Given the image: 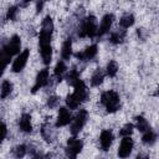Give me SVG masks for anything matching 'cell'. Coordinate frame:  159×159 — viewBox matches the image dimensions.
<instances>
[{
	"label": "cell",
	"mask_w": 159,
	"mask_h": 159,
	"mask_svg": "<svg viewBox=\"0 0 159 159\" xmlns=\"http://www.w3.org/2000/svg\"><path fill=\"white\" fill-rule=\"evenodd\" d=\"M53 32V21L50 15H47L41 22V30L39 36V50L41 53L42 62L45 65H50L52 58V47H51V37Z\"/></svg>",
	"instance_id": "obj_1"
},
{
	"label": "cell",
	"mask_w": 159,
	"mask_h": 159,
	"mask_svg": "<svg viewBox=\"0 0 159 159\" xmlns=\"http://www.w3.org/2000/svg\"><path fill=\"white\" fill-rule=\"evenodd\" d=\"M97 31H98V24H97V19L93 15H88L87 17H84L78 27V37H89L93 39L94 36H97Z\"/></svg>",
	"instance_id": "obj_2"
},
{
	"label": "cell",
	"mask_w": 159,
	"mask_h": 159,
	"mask_svg": "<svg viewBox=\"0 0 159 159\" xmlns=\"http://www.w3.org/2000/svg\"><path fill=\"white\" fill-rule=\"evenodd\" d=\"M101 103L103 104V107L106 108V111L108 113H114L120 107L119 94L116 91H113V89L106 91V92H103L101 94Z\"/></svg>",
	"instance_id": "obj_3"
},
{
	"label": "cell",
	"mask_w": 159,
	"mask_h": 159,
	"mask_svg": "<svg viewBox=\"0 0 159 159\" xmlns=\"http://www.w3.org/2000/svg\"><path fill=\"white\" fill-rule=\"evenodd\" d=\"M83 148V142L78 138H70L67 140V144H66V149H65V153H66V157L68 159H76L77 155L81 153Z\"/></svg>",
	"instance_id": "obj_4"
},
{
	"label": "cell",
	"mask_w": 159,
	"mask_h": 159,
	"mask_svg": "<svg viewBox=\"0 0 159 159\" xmlns=\"http://www.w3.org/2000/svg\"><path fill=\"white\" fill-rule=\"evenodd\" d=\"M87 119H88V112L86 109H80L78 113L76 114V117L71 120V133L73 135L78 134L82 128L84 127V124L87 123Z\"/></svg>",
	"instance_id": "obj_5"
},
{
	"label": "cell",
	"mask_w": 159,
	"mask_h": 159,
	"mask_svg": "<svg viewBox=\"0 0 159 159\" xmlns=\"http://www.w3.org/2000/svg\"><path fill=\"white\" fill-rule=\"evenodd\" d=\"M1 48H2V51H4L6 55H9L10 57L14 56V55L20 53V48H21V40H20V37H19L17 35L11 36V37L5 42V45H4Z\"/></svg>",
	"instance_id": "obj_6"
},
{
	"label": "cell",
	"mask_w": 159,
	"mask_h": 159,
	"mask_svg": "<svg viewBox=\"0 0 159 159\" xmlns=\"http://www.w3.org/2000/svg\"><path fill=\"white\" fill-rule=\"evenodd\" d=\"M29 56H30V51H29L27 48H26V50H24L22 52H20V53L17 55V57L14 60V62H12L11 71H12V72H15V73H17V72L22 71V70L25 68L26 63H27Z\"/></svg>",
	"instance_id": "obj_7"
},
{
	"label": "cell",
	"mask_w": 159,
	"mask_h": 159,
	"mask_svg": "<svg viewBox=\"0 0 159 159\" xmlns=\"http://www.w3.org/2000/svg\"><path fill=\"white\" fill-rule=\"evenodd\" d=\"M50 82V72H48V68H42L37 76H36V80H35V84L32 86V93H36L40 88L45 87L47 83Z\"/></svg>",
	"instance_id": "obj_8"
},
{
	"label": "cell",
	"mask_w": 159,
	"mask_h": 159,
	"mask_svg": "<svg viewBox=\"0 0 159 159\" xmlns=\"http://www.w3.org/2000/svg\"><path fill=\"white\" fill-rule=\"evenodd\" d=\"M73 88H75V91H73L72 94L75 96V98H76L80 103L86 102L87 98H88V91H87V87H86L84 82H83L82 80H78V81L73 84Z\"/></svg>",
	"instance_id": "obj_9"
},
{
	"label": "cell",
	"mask_w": 159,
	"mask_h": 159,
	"mask_svg": "<svg viewBox=\"0 0 159 159\" xmlns=\"http://www.w3.org/2000/svg\"><path fill=\"white\" fill-rule=\"evenodd\" d=\"M133 147H134L133 139L130 137H124L119 144V148H118V157L122 159L128 158L133 150Z\"/></svg>",
	"instance_id": "obj_10"
},
{
	"label": "cell",
	"mask_w": 159,
	"mask_h": 159,
	"mask_svg": "<svg viewBox=\"0 0 159 159\" xmlns=\"http://www.w3.org/2000/svg\"><path fill=\"white\" fill-rule=\"evenodd\" d=\"M113 20H114L113 14H106L101 20V24H99V27H98V31H97V36L101 37V36L106 35L107 32H109L111 26L113 24Z\"/></svg>",
	"instance_id": "obj_11"
},
{
	"label": "cell",
	"mask_w": 159,
	"mask_h": 159,
	"mask_svg": "<svg viewBox=\"0 0 159 159\" xmlns=\"http://www.w3.org/2000/svg\"><path fill=\"white\" fill-rule=\"evenodd\" d=\"M72 120V116L71 112L68 111V108L66 107H61L58 109V116H57V120H56V127H65L67 124H70Z\"/></svg>",
	"instance_id": "obj_12"
},
{
	"label": "cell",
	"mask_w": 159,
	"mask_h": 159,
	"mask_svg": "<svg viewBox=\"0 0 159 159\" xmlns=\"http://www.w3.org/2000/svg\"><path fill=\"white\" fill-rule=\"evenodd\" d=\"M97 52H98L97 45H91V46H88L84 51L77 52V53H76V57H77L80 61H91L92 58L96 57Z\"/></svg>",
	"instance_id": "obj_13"
},
{
	"label": "cell",
	"mask_w": 159,
	"mask_h": 159,
	"mask_svg": "<svg viewBox=\"0 0 159 159\" xmlns=\"http://www.w3.org/2000/svg\"><path fill=\"white\" fill-rule=\"evenodd\" d=\"M41 135L42 138L48 142V143H52L55 139H56V129L53 128V125L48 122H46L45 124H42L41 127Z\"/></svg>",
	"instance_id": "obj_14"
},
{
	"label": "cell",
	"mask_w": 159,
	"mask_h": 159,
	"mask_svg": "<svg viewBox=\"0 0 159 159\" xmlns=\"http://www.w3.org/2000/svg\"><path fill=\"white\" fill-rule=\"evenodd\" d=\"M112 142H113V133L111 129H104L102 130L101 135H99V144H101V148L106 152L111 148L112 145Z\"/></svg>",
	"instance_id": "obj_15"
},
{
	"label": "cell",
	"mask_w": 159,
	"mask_h": 159,
	"mask_svg": "<svg viewBox=\"0 0 159 159\" xmlns=\"http://www.w3.org/2000/svg\"><path fill=\"white\" fill-rule=\"evenodd\" d=\"M19 127H20V130H21V132H24V133H31V132H32L31 116L27 114V113H24V114L20 117Z\"/></svg>",
	"instance_id": "obj_16"
},
{
	"label": "cell",
	"mask_w": 159,
	"mask_h": 159,
	"mask_svg": "<svg viewBox=\"0 0 159 159\" xmlns=\"http://www.w3.org/2000/svg\"><path fill=\"white\" fill-rule=\"evenodd\" d=\"M72 56V40L71 39H66L62 43V48H61V57L63 61L70 60V57Z\"/></svg>",
	"instance_id": "obj_17"
},
{
	"label": "cell",
	"mask_w": 159,
	"mask_h": 159,
	"mask_svg": "<svg viewBox=\"0 0 159 159\" xmlns=\"http://www.w3.org/2000/svg\"><path fill=\"white\" fill-rule=\"evenodd\" d=\"M66 71H67V67H66L65 62L63 61H58L56 63V66H55V70H53V75L56 77V81L61 82L63 80L65 75H66Z\"/></svg>",
	"instance_id": "obj_18"
},
{
	"label": "cell",
	"mask_w": 159,
	"mask_h": 159,
	"mask_svg": "<svg viewBox=\"0 0 159 159\" xmlns=\"http://www.w3.org/2000/svg\"><path fill=\"white\" fill-rule=\"evenodd\" d=\"M134 21H135L134 15L127 12V14H124V15L120 17V20H119V25H120V27H122L123 30H125V29H129L130 26H133Z\"/></svg>",
	"instance_id": "obj_19"
},
{
	"label": "cell",
	"mask_w": 159,
	"mask_h": 159,
	"mask_svg": "<svg viewBox=\"0 0 159 159\" xmlns=\"http://www.w3.org/2000/svg\"><path fill=\"white\" fill-rule=\"evenodd\" d=\"M103 80H104V72L101 68H97L91 76V84L93 87H98L103 82Z\"/></svg>",
	"instance_id": "obj_20"
},
{
	"label": "cell",
	"mask_w": 159,
	"mask_h": 159,
	"mask_svg": "<svg viewBox=\"0 0 159 159\" xmlns=\"http://www.w3.org/2000/svg\"><path fill=\"white\" fill-rule=\"evenodd\" d=\"M124 39H125V30H123V29L112 32L111 36H109V41H111L112 43H114V45L122 43V42L124 41Z\"/></svg>",
	"instance_id": "obj_21"
},
{
	"label": "cell",
	"mask_w": 159,
	"mask_h": 159,
	"mask_svg": "<svg viewBox=\"0 0 159 159\" xmlns=\"http://www.w3.org/2000/svg\"><path fill=\"white\" fill-rule=\"evenodd\" d=\"M11 92H12V83L9 80L2 81L1 87H0V98L5 99L6 97H9L11 94Z\"/></svg>",
	"instance_id": "obj_22"
},
{
	"label": "cell",
	"mask_w": 159,
	"mask_h": 159,
	"mask_svg": "<svg viewBox=\"0 0 159 159\" xmlns=\"http://www.w3.org/2000/svg\"><path fill=\"white\" fill-rule=\"evenodd\" d=\"M135 125H137V129H139V132H148L150 129V125L148 123V120L143 117V116H137L135 117Z\"/></svg>",
	"instance_id": "obj_23"
},
{
	"label": "cell",
	"mask_w": 159,
	"mask_h": 159,
	"mask_svg": "<svg viewBox=\"0 0 159 159\" xmlns=\"http://www.w3.org/2000/svg\"><path fill=\"white\" fill-rule=\"evenodd\" d=\"M142 142L145 145H153L157 142V134H155V132H153L152 129H149L148 132H145L143 134V137H142Z\"/></svg>",
	"instance_id": "obj_24"
},
{
	"label": "cell",
	"mask_w": 159,
	"mask_h": 159,
	"mask_svg": "<svg viewBox=\"0 0 159 159\" xmlns=\"http://www.w3.org/2000/svg\"><path fill=\"white\" fill-rule=\"evenodd\" d=\"M10 58L11 57L9 55H6L2 51V48H0V77L2 76V73H4V71H5L6 66H7V63L10 62Z\"/></svg>",
	"instance_id": "obj_25"
},
{
	"label": "cell",
	"mask_w": 159,
	"mask_h": 159,
	"mask_svg": "<svg viewBox=\"0 0 159 159\" xmlns=\"http://www.w3.org/2000/svg\"><path fill=\"white\" fill-rule=\"evenodd\" d=\"M117 72H118V63H117V61L111 60V61L107 63L106 73H107V76H109V77H114V76L117 75Z\"/></svg>",
	"instance_id": "obj_26"
},
{
	"label": "cell",
	"mask_w": 159,
	"mask_h": 159,
	"mask_svg": "<svg viewBox=\"0 0 159 159\" xmlns=\"http://www.w3.org/2000/svg\"><path fill=\"white\" fill-rule=\"evenodd\" d=\"M27 153V147L25 144H20L12 149V154L16 159H22Z\"/></svg>",
	"instance_id": "obj_27"
},
{
	"label": "cell",
	"mask_w": 159,
	"mask_h": 159,
	"mask_svg": "<svg viewBox=\"0 0 159 159\" xmlns=\"http://www.w3.org/2000/svg\"><path fill=\"white\" fill-rule=\"evenodd\" d=\"M66 80H67V82H68L70 84L73 86V84L80 80V72H78L76 68L70 70V72L66 75Z\"/></svg>",
	"instance_id": "obj_28"
},
{
	"label": "cell",
	"mask_w": 159,
	"mask_h": 159,
	"mask_svg": "<svg viewBox=\"0 0 159 159\" xmlns=\"http://www.w3.org/2000/svg\"><path fill=\"white\" fill-rule=\"evenodd\" d=\"M80 104H81V103L75 98L73 94H68V96L66 97V106H67L70 109H76V108L80 107Z\"/></svg>",
	"instance_id": "obj_29"
},
{
	"label": "cell",
	"mask_w": 159,
	"mask_h": 159,
	"mask_svg": "<svg viewBox=\"0 0 159 159\" xmlns=\"http://www.w3.org/2000/svg\"><path fill=\"white\" fill-rule=\"evenodd\" d=\"M17 12H19V6H16V5L10 6L7 9V11H6V20H11V21L16 20Z\"/></svg>",
	"instance_id": "obj_30"
},
{
	"label": "cell",
	"mask_w": 159,
	"mask_h": 159,
	"mask_svg": "<svg viewBox=\"0 0 159 159\" xmlns=\"http://www.w3.org/2000/svg\"><path fill=\"white\" fill-rule=\"evenodd\" d=\"M133 128H134V125L132 124V123H127L125 125H123V128L119 130V135L120 137H130V134L133 133Z\"/></svg>",
	"instance_id": "obj_31"
},
{
	"label": "cell",
	"mask_w": 159,
	"mask_h": 159,
	"mask_svg": "<svg viewBox=\"0 0 159 159\" xmlns=\"http://www.w3.org/2000/svg\"><path fill=\"white\" fill-rule=\"evenodd\" d=\"M58 102H60L58 97H56V96H50V97L47 98V107H48L50 109H52V108H55V107L58 106Z\"/></svg>",
	"instance_id": "obj_32"
},
{
	"label": "cell",
	"mask_w": 159,
	"mask_h": 159,
	"mask_svg": "<svg viewBox=\"0 0 159 159\" xmlns=\"http://www.w3.org/2000/svg\"><path fill=\"white\" fill-rule=\"evenodd\" d=\"M6 134H7V127L4 122H0V143L5 139Z\"/></svg>",
	"instance_id": "obj_33"
},
{
	"label": "cell",
	"mask_w": 159,
	"mask_h": 159,
	"mask_svg": "<svg viewBox=\"0 0 159 159\" xmlns=\"http://www.w3.org/2000/svg\"><path fill=\"white\" fill-rule=\"evenodd\" d=\"M42 6H43V2H42V1L36 4V9H37V12H40V11L42 10Z\"/></svg>",
	"instance_id": "obj_34"
},
{
	"label": "cell",
	"mask_w": 159,
	"mask_h": 159,
	"mask_svg": "<svg viewBox=\"0 0 159 159\" xmlns=\"http://www.w3.org/2000/svg\"><path fill=\"white\" fill-rule=\"evenodd\" d=\"M137 159H149L148 157H145V155H138L137 157Z\"/></svg>",
	"instance_id": "obj_35"
}]
</instances>
